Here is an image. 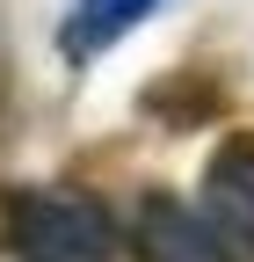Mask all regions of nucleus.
I'll list each match as a JSON object with an SVG mask.
<instances>
[{
	"label": "nucleus",
	"mask_w": 254,
	"mask_h": 262,
	"mask_svg": "<svg viewBox=\"0 0 254 262\" xmlns=\"http://www.w3.org/2000/svg\"><path fill=\"white\" fill-rule=\"evenodd\" d=\"M8 248L22 262H109L116 226L80 189H22L8 204Z\"/></svg>",
	"instance_id": "nucleus-1"
},
{
	"label": "nucleus",
	"mask_w": 254,
	"mask_h": 262,
	"mask_svg": "<svg viewBox=\"0 0 254 262\" xmlns=\"http://www.w3.org/2000/svg\"><path fill=\"white\" fill-rule=\"evenodd\" d=\"M138 262H240V248L211 226V211H189L174 196H145V211H138Z\"/></svg>",
	"instance_id": "nucleus-2"
},
{
	"label": "nucleus",
	"mask_w": 254,
	"mask_h": 262,
	"mask_svg": "<svg viewBox=\"0 0 254 262\" xmlns=\"http://www.w3.org/2000/svg\"><path fill=\"white\" fill-rule=\"evenodd\" d=\"M204 211L240 255H254V131L247 139H225L204 168Z\"/></svg>",
	"instance_id": "nucleus-3"
},
{
	"label": "nucleus",
	"mask_w": 254,
	"mask_h": 262,
	"mask_svg": "<svg viewBox=\"0 0 254 262\" xmlns=\"http://www.w3.org/2000/svg\"><path fill=\"white\" fill-rule=\"evenodd\" d=\"M160 0H73L66 15V58H94L116 37H131V22H145Z\"/></svg>",
	"instance_id": "nucleus-4"
}]
</instances>
